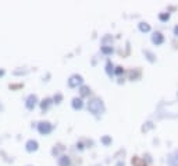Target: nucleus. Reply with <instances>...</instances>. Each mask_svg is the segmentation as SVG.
I'll return each instance as SVG.
<instances>
[{"label":"nucleus","instance_id":"nucleus-1","mask_svg":"<svg viewBox=\"0 0 178 166\" xmlns=\"http://www.w3.org/2000/svg\"><path fill=\"white\" fill-rule=\"evenodd\" d=\"M88 109H89V112L93 113V115H99V113L103 112V102L100 99H92L88 105Z\"/></svg>","mask_w":178,"mask_h":166},{"label":"nucleus","instance_id":"nucleus-2","mask_svg":"<svg viewBox=\"0 0 178 166\" xmlns=\"http://www.w3.org/2000/svg\"><path fill=\"white\" fill-rule=\"evenodd\" d=\"M38 130H39L40 134L46 136V134H49L51 131V124L47 123V121H42V123L38 124Z\"/></svg>","mask_w":178,"mask_h":166},{"label":"nucleus","instance_id":"nucleus-3","mask_svg":"<svg viewBox=\"0 0 178 166\" xmlns=\"http://www.w3.org/2000/svg\"><path fill=\"white\" fill-rule=\"evenodd\" d=\"M82 84V77L81 76H73L68 80V85L70 87H78V85Z\"/></svg>","mask_w":178,"mask_h":166},{"label":"nucleus","instance_id":"nucleus-4","mask_svg":"<svg viewBox=\"0 0 178 166\" xmlns=\"http://www.w3.org/2000/svg\"><path fill=\"white\" fill-rule=\"evenodd\" d=\"M152 42L156 43V45H161V43L164 42V36L160 32H154L153 35H152Z\"/></svg>","mask_w":178,"mask_h":166},{"label":"nucleus","instance_id":"nucleus-5","mask_svg":"<svg viewBox=\"0 0 178 166\" xmlns=\"http://www.w3.org/2000/svg\"><path fill=\"white\" fill-rule=\"evenodd\" d=\"M36 102H38V98L35 97V95H29L28 99H27V108L28 109H33V106L36 105Z\"/></svg>","mask_w":178,"mask_h":166},{"label":"nucleus","instance_id":"nucleus-6","mask_svg":"<svg viewBox=\"0 0 178 166\" xmlns=\"http://www.w3.org/2000/svg\"><path fill=\"white\" fill-rule=\"evenodd\" d=\"M27 151H29V152H33V151H36L38 149V142L36 141H33V140H29V141L27 142Z\"/></svg>","mask_w":178,"mask_h":166},{"label":"nucleus","instance_id":"nucleus-7","mask_svg":"<svg viewBox=\"0 0 178 166\" xmlns=\"http://www.w3.org/2000/svg\"><path fill=\"white\" fill-rule=\"evenodd\" d=\"M82 106H84V103H82L81 98H74L73 99V108L74 109H81Z\"/></svg>","mask_w":178,"mask_h":166},{"label":"nucleus","instance_id":"nucleus-8","mask_svg":"<svg viewBox=\"0 0 178 166\" xmlns=\"http://www.w3.org/2000/svg\"><path fill=\"white\" fill-rule=\"evenodd\" d=\"M139 30H141L142 32H149V31H150V27H149V24H146V22H141V24H139Z\"/></svg>","mask_w":178,"mask_h":166},{"label":"nucleus","instance_id":"nucleus-9","mask_svg":"<svg viewBox=\"0 0 178 166\" xmlns=\"http://www.w3.org/2000/svg\"><path fill=\"white\" fill-rule=\"evenodd\" d=\"M59 163H60V166H68V165H70L68 156H61L60 160H59Z\"/></svg>","mask_w":178,"mask_h":166},{"label":"nucleus","instance_id":"nucleus-10","mask_svg":"<svg viewBox=\"0 0 178 166\" xmlns=\"http://www.w3.org/2000/svg\"><path fill=\"white\" fill-rule=\"evenodd\" d=\"M159 18L161 20V21H169V20H170V14H169V13H161V14L159 15Z\"/></svg>","mask_w":178,"mask_h":166},{"label":"nucleus","instance_id":"nucleus-11","mask_svg":"<svg viewBox=\"0 0 178 166\" xmlns=\"http://www.w3.org/2000/svg\"><path fill=\"white\" fill-rule=\"evenodd\" d=\"M102 52L104 54H110V53H113V48H112V46H103Z\"/></svg>","mask_w":178,"mask_h":166},{"label":"nucleus","instance_id":"nucleus-12","mask_svg":"<svg viewBox=\"0 0 178 166\" xmlns=\"http://www.w3.org/2000/svg\"><path fill=\"white\" fill-rule=\"evenodd\" d=\"M50 102L51 101L50 99H45V101H42V103H40V108L45 110V109H47L49 108V105H50Z\"/></svg>","mask_w":178,"mask_h":166},{"label":"nucleus","instance_id":"nucleus-13","mask_svg":"<svg viewBox=\"0 0 178 166\" xmlns=\"http://www.w3.org/2000/svg\"><path fill=\"white\" fill-rule=\"evenodd\" d=\"M102 142H103L104 145H109V144H112V138H110L109 136H104V137L102 138Z\"/></svg>","mask_w":178,"mask_h":166},{"label":"nucleus","instance_id":"nucleus-14","mask_svg":"<svg viewBox=\"0 0 178 166\" xmlns=\"http://www.w3.org/2000/svg\"><path fill=\"white\" fill-rule=\"evenodd\" d=\"M106 71H107V74H112V73H114V70H113V64L110 63H107V66H106Z\"/></svg>","mask_w":178,"mask_h":166},{"label":"nucleus","instance_id":"nucleus-15","mask_svg":"<svg viewBox=\"0 0 178 166\" xmlns=\"http://www.w3.org/2000/svg\"><path fill=\"white\" fill-rule=\"evenodd\" d=\"M88 94H89V88H88V87H81V95H82V97H86Z\"/></svg>","mask_w":178,"mask_h":166},{"label":"nucleus","instance_id":"nucleus-16","mask_svg":"<svg viewBox=\"0 0 178 166\" xmlns=\"http://www.w3.org/2000/svg\"><path fill=\"white\" fill-rule=\"evenodd\" d=\"M114 73H116V74H121V73H124V69H123V67H116Z\"/></svg>","mask_w":178,"mask_h":166},{"label":"nucleus","instance_id":"nucleus-17","mask_svg":"<svg viewBox=\"0 0 178 166\" xmlns=\"http://www.w3.org/2000/svg\"><path fill=\"white\" fill-rule=\"evenodd\" d=\"M61 99H63V97H61V95H56V97H55V102L56 103H60Z\"/></svg>","mask_w":178,"mask_h":166},{"label":"nucleus","instance_id":"nucleus-18","mask_svg":"<svg viewBox=\"0 0 178 166\" xmlns=\"http://www.w3.org/2000/svg\"><path fill=\"white\" fill-rule=\"evenodd\" d=\"M172 165H174V166H178V154L175 155V158H172Z\"/></svg>","mask_w":178,"mask_h":166},{"label":"nucleus","instance_id":"nucleus-19","mask_svg":"<svg viewBox=\"0 0 178 166\" xmlns=\"http://www.w3.org/2000/svg\"><path fill=\"white\" fill-rule=\"evenodd\" d=\"M77 148H78V149H84V145H82V144H81V142H79V144H78V145H77Z\"/></svg>","mask_w":178,"mask_h":166},{"label":"nucleus","instance_id":"nucleus-20","mask_svg":"<svg viewBox=\"0 0 178 166\" xmlns=\"http://www.w3.org/2000/svg\"><path fill=\"white\" fill-rule=\"evenodd\" d=\"M174 34H175V35H177V36H178V25H177V27H175V28H174Z\"/></svg>","mask_w":178,"mask_h":166},{"label":"nucleus","instance_id":"nucleus-21","mask_svg":"<svg viewBox=\"0 0 178 166\" xmlns=\"http://www.w3.org/2000/svg\"><path fill=\"white\" fill-rule=\"evenodd\" d=\"M0 76H4V70H0Z\"/></svg>","mask_w":178,"mask_h":166},{"label":"nucleus","instance_id":"nucleus-22","mask_svg":"<svg viewBox=\"0 0 178 166\" xmlns=\"http://www.w3.org/2000/svg\"><path fill=\"white\" fill-rule=\"evenodd\" d=\"M117 166H123V163H118V165Z\"/></svg>","mask_w":178,"mask_h":166}]
</instances>
